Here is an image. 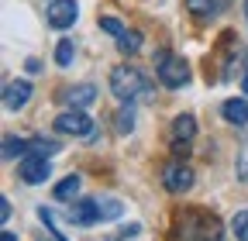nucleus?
<instances>
[{
  "mask_svg": "<svg viewBox=\"0 0 248 241\" xmlns=\"http://www.w3.org/2000/svg\"><path fill=\"white\" fill-rule=\"evenodd\" d=\"M79 186H83V179L73 172V176H66V179H62V183L55 186V200L59 203H73L76 196H79Z\"/></svg>",
  "mask_w": 248,
  "mask_h": 241,
  "instance_id": "nucleus-15",
  "label": "nucleus"
},
{
  "mask_svg": "<svg viewBox=\"0 0 248 241\" xmlns=\"http://www.w3.org/2000/svg\"><path fill=\"white\" fill-rule=\"evenodd\" d=\"M193 183H197L193 166H186V162H179V159L166 162V169H162V186H166L169 193H186Z\"/></svg>",
  "mask_w": 248,
  "mask_h": 241,
  "instance_id": "nucleus-5",
  "label": "nucleus"
},
{
  "mask_svg": "<svg viewBox=\"0 0 248 241\" xmlns=\"http://www.w3.org/2000/svg\"><path fill=\"white\" fill-rule=\"evenodd\" d=\"M228 4L231 0H186V11H190V17H197V21H210L217 14H224Z\"/></svg>",
  "mask_w": 248,
  "mask_h": 241,
  "instance_id": "nucleus-11",
  "label": "nucleus"
},
{
  "mask_svg": "<svg viewBox=\"0 0 248 241\" xmlns=\"http://www.w3.org/2000/svg\"><path fill=\"white\" fill-rule=\"evenodd\" d=\"M0 241H17V234H14V231H4V234H0Z\"/></svg>",
  "mask_w": 248,
  "mask_h": 241,
  "instance_id": "nucleus-25",
  "label": "nucleus"
},
{
  "mask_svg": "<svg viewBox=\"0 0 248 241\" xmlns=\"http://www.w3.org/2000/svg\"><path fill=\"white\" fill-rule=\"evenodd\" d=\"M169 138H172V148L179 152V148H186L193 138H197V117L193 114H179L172 120V128H169Z\"/></svg>",
  "mask_w": 248,
  "mask_h": 241,
  "instance_id": "nucleus-9",
  "label": "nucleus"
},
{
  "mask_svg": "<svg viewBox=\"0 0 248 241\" xmlns=\"http://www.w3.org/2000/svg\"><path fill=\"white\" fill-rule=\"evenodd\" d=\"M117 52H124V55H135V52H141V31H124L121 38H117Z\"/></svg>",
  "mask_w": 248,
  "mask_h": 241,
  "instance_id": "nucleus-16",
  "label": "nucleus"
},
{
  "mask_svg": "<svg viewBox=\"0 0 248 241\" xmlns=\"http://www.w3.org/2000/svg\"><path fill=\"white\" fill-rule=\"evenodd\" d=\"M62 148L59 138H45V135H31L24 138V155H55Z\"/></svg>",
  "mask_w": 248,
  "mask_h": 241,
  "instance_id": "nucleus-14",
  "label": "nucleus"
},
{
  "mask_svg": "<svg viewBox=\"0 0 248 241\" xmlns=\"http://www.w3.org/2000/svg\"><path fill=\"white\" fill-rule=\"evenodd\" d=\"M100 207H104V221H117V217L124 214L121 200H110V196H100Z\"/></svg>",
  "mask_w": 248,
  "mask_h": 241,
  "instance_id": "nucleus-21",
  "label": "nucleus"
},
{
  "mask_svg": "<svg viewBox=\"0 0 248 241\" xmlns=\"http://www.w3.org/2000/svg\"><path fill=\"white\" fill-rule=\"evenodd\" d=\"M62 100H66L69 107H76V110H86L90 104H97V86H93V83H79V86L66 90Z\"/></svg>",
  "mask_w": 248,
  "mask_h": 241,
  "instance_id": "nucleus-12",
  "label": "nucleus"
},
{
  "mask_svg": "<svg viewBox=\"0 0 248 241\" xmlns=\"http://www.w3.org/2000/svg\"><path fill=\"white\" fill-rule=\"evenodd\" d=\"M73 59H76V45L69 42V38H62L59 45H55V66H73Z\"/></svg>",
  "mask_w": 248,
  "mask_h": 241,
  "instance_id": "nucleus-17",
  "label": "nucleus"
},
{
  "mask_svg": "<svg viewBox=\"0 0 248 241\" xmlns=\"http://www.w3.org/2000/svg\"><path fill=\"white\" fill-rule=\"evenodd\" d=\"M0 221H11V200H0Z\"/></svg>",
  "mask_w": 248,
  "mask_h": 241,
  "instance_id": "nucleus-24",
  "label": "nucleus"
},
{
  "mask_svg": "<svg viewBox=\"0 0 248 241\" xmlns=\"http://www.w3.org/2000/svg\"><path fill=\"white\" fill-rule=\"evenodd\" d=\"M176 238L179 241H221V221L203 207H190L176 214Z\"/></svg>",
  "mask_w": 248,
  "mask_h": 241,
  "instance_id": "nucleus-1",
  "label": "nucleus"
},
{
  "mask_svg": "<svg viewBox=\"0 0 248 241\" xmlns=\"http://www.w3.org/2000/svg\"><path fill=\"white\" fill-rule=\"evenodd\" d=\"M155 76L166 90H183L190 83V66H186V59L176 55V52H159V62H155Z\"/></svg>",
  "mask_w": 248,
  "mask_h": 241,
  "instance_id": "nucleus-3",
  "label": "nucleus"
},
{
  "mask_svg": "<svg viewBox=\"0 0 248 241\" xmlns=\"http://www.w3.org/2000/svg\"><path fill=\"white\" fill-rule=\"evenodd\" d=\"M138 231H141V227H138V224H128V227H117V234H114V238H110V241H124V238H135V234H138Z\"/></svg>",
  "mask_w": 248,
  "mask_h": 241,
  "instance_id": "nucleus-23",
  "label": "nucleus"
},
{
  "mask_svg": "<svg viewBox=\"0 0 248 241\" xmlns=\"http://www.w3.org/2000/svg\"><path fill=\"white\" fill-rule=\"evenodd\" d=\"M245 17H248V0H245Z\"/></svg>",
  "mask_w": 248,
  "mask_h": 241,
  "instance_id": "nucleus-27",
  "label": "nucleus"
},
{
  "mask_svg": "<svg viewBox=\"0 0 248 241\" xmlns=\"http://www.w3.org/2000/svg\"><path fill=\"white\" fill-rule=\"evenodd\" d=\"M241 90H245V97H248V66H245V76H241Z\"/></svg>",
  "mask_w": 248,
  "mask_h": 241,
  "instance_id": "nucleus-26",
  "label": "nucleus"
},
{
  "mask_svg": "<svg viewBox=\"0 0 248 241\" xmlns=\"http://www.w3.org/2000/svg\"><path fill=\"white\" fill-rule=\"evenodd\" d=\"M69 224L76 227H93V224H100L104 221V207H100V196H90V200H79L69 207Z\"/></svg>",
  "mask_w": 248,
  "mask_h": 241,
  "instance_id": "nucleus-7",
  "label": "nucleus"
},
{
  "mask_svg": "<svg viewBox=\"0 0 248 241\" xmlns=\"http://www.w3.org/2000/svg\"><path fill=\"white\" fill-rule=\"evenodd\" d=\"M231 231H234V241H248V207L234 214V221H231Z\"/></svg>",
  "mask_w": 248,
  "mask_h": 241,
  "instance_id": "nucleus-20",
  "label": "nucleus"
},
{
  "mask_svg": "<svg viewBox=\"0 0 248 241\" xmlns=\"http://www.w3.org/2000/svg\"><path fill=\"white\" fill-rule=\"evenodd\" d=\"M28 100H31V83L28 79H11L4 86V107L7 110H21Z\"/></svg>",
  "mask_w": 248,
  "mask_h": 241,
  "instance_id": "nucleus-10",
  "label": "nucleus"
},
{
  "mask_svg": "<svg viewBox=\"0 0 248 241\" xmlns=\"http://www.w3.org/2000/svg\"><path fill=\"white\" fill-rule=\"evenodd\" d=\"M59 135H69V138H90V131H93V120H90V114L86 110H76V107H69L66 114H59L55 117V124H52Z\"/></svg>",
  "mask_w": 248,
  "mask_h": 241,
  "instance_id": "nucleus-4",
  "label": "nucleus"
},
{
  "mask_svg": "<svg viewBox=\"0 0 248 241\" xmlns=\"http://www.w3.org/2000/svg\"><path fill=\"white\" fill-rule=\"evenodd\" d=\"M221 117L228 120V124H248V100L245 97H231V100H224L221 104Z\"/></svg>",
  "mask_w": 248,
  "mask_h": 241,
  "instance_id": "nucleus-13",
  "label": "nucleus"
},
{
  "mask_svg": "<svg viewBox=\"0 0 248 241\" xmlns=\"http://www.w3.org/2000/svg\"><path fill=\"white\" fill-rule=\"evenodd\" d=\"M234 176H238V183H248V135L241 138V148H238V159H234Z\"/></svg>",
  "mask_w": 248,
  "mask_h": 241,
  "instance_id": "nucleus-18",
  "label": "nucleus"
},
{
  "mask_svg": "<svg viewBox=\"0 0 248 241\" xmlns=\"http://www.w3.org/2000/svg\"><path fill=\"white\" fill-rule=\"evenodd\" d=\"M110 93L121 100V104H135V100H145L152 97V83L141 69L135 66H117L110 69Z\"/></svg>",
  "mask_w": 248,
  "mask_h": 241,
  "instance_id": "nucleus-2",
  "label": "nucleus"
},
{
  "mask_svg": "<svg viewBox=\"0 0 248 241\" xmlns=\"http://www.w3.org/2000/svg\"><path fill=\"white\" fill-rule=\"evenodd\" d=\"M100 28H104L107 35H114V38H121L124 31H128V28H124V24H121L117 17H100Z\"/></svg>",
  "mask_w": 248,
  "mask_h": 241,
  "instance_id": "nucleus-22",
  "label": "nucleus"
},
{
  "mask_svg": "<svg viewBox=\"0 0 248 241\" xmlns=\"http://www.w3.org/2000/svg\"><path fill=\"white\" fill-rule=\"evenodd\" d=\"M114 124H117V131H121V135H131V128H135V107H131V104H121Z\"/></svg>",
  "mask_w": 248,
  "mask_h": 241,
  "instance_id": "nucleus-19",
  "label": "nucleus"
},
{
  "mask_svg": "<svg viewBox=\"0 0 248 241\" xmlns=\"http://www.w3.org/2000/svg\"><path fill=\"white\" fill-rule=\"evenodd\" d=\"M45 17H48V24H52V28L66 31V28H73V24H76V17H79V4H76V0H48Z\"/></svg>",
  "mask_w": 248,
  "mask_h": 241,
  "instance_id": "nucleus-8",
  "label": "nucleus"
},
{
  "mask_svg": "<svg viewBox=\"0 0 248 241\" xmlns=\"http://www.w3.org/2000/svg\"><path fill=\"white\" fill-rule=\"evenodd\" d=\"M48 176H52L48 155H24V159L17 162V179H21V183H28V186H42Z\"/></svg>",
  "mask_w": 248,
  "mask_h": 241,
  "instance_id": "nucleus-6",
  "label": "nucleus"
}]
</instances>
